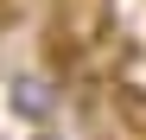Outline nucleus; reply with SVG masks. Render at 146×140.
<instances>
[{"mask_svg":"<svg viewBox=\"0 0 146 140\" xmlns=\"http://www.w3.org/2000/svg\"><path fill=\"white\" fill-rule=\"evenodd\" d=\"M108 32V0H51V19H44V38H51L57 57H83L95 51V38Z\"/></svg>","mask_w":146,"mask_h":140,"instance_id":"obj_1","label":"nucleus"},{"mask_svg":"<svg viewBox=\"0 0 146 140\" xmlns=\"http://www.w3.org/2000/svg\"><path fill=\"white\" fill-rule=\"evenodd\" d=\"M7 108L19 115V121H32V127L57 121V83L38 77V70H19V77L7 83Z\"/></svg>","mask_w":146,"mask_h":140,"instance_id":"obj_2","label":"nucleus"},{"mask_svg":"<svg viewBox=\"0 0 146 140\" xmlns=\"http://www.w3.org/2000/svg\"><path fill=\"white\" fill-rule=\"evenodd\" d=\"M32 140H64V134H57L51 121H44V127H32Z\"/></svg>","mask_w":146,"mask_h":140,"instance_id":"obj_3","label":"nucleus"}]
</instances>
